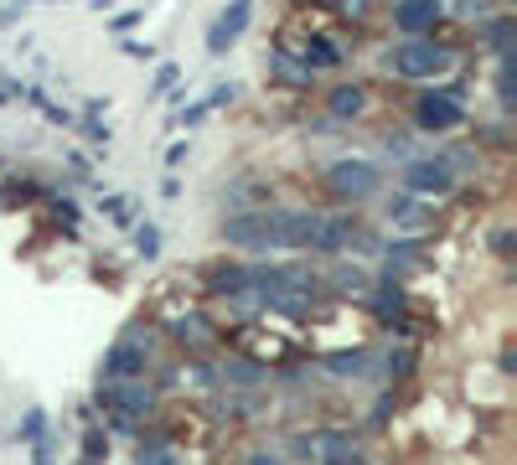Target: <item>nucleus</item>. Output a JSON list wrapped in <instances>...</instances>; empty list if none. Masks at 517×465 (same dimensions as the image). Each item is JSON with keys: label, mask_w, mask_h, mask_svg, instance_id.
Listing matches in <instances>:
<instances>
[{"label": "nucleus", "mask_w": 517, "mask_h": 465, "mask_svg": "<svg viewBox=\"0 0 517 465\" xmlns=\"http://www.w3.org/2000/svg\"><path fill=\"white\" fill-rule=\"evenodd\" d=\"M42 434H47V409H26V419H21V440L37 445Z\"/></svg>", "instance_id": "12"}, {"label": "nucleus", "mask_w": 517, "mask_h": 465, "mask_svg": "<svg viewBox=\"0 0 517 465\" xmlns=\"http://www.w3.org/2000/svg\"><path fill=\"white\" fill-rule=\"evenodd\" d=\"M228 378H233V383H254L259 372H254V367H228Z\"/></svg>", "instance_id": "17"}, {"label": "nucleus", "mask_w": 517, "mask_h": 465, "mask_svg": "<svg viewBox=\"0 0 517 465\" xmlns=\"http://www.w3.org/2000/svg\"><path fill=\"white\" fill-rule=\"evenodd\" d=\"M404 186L414 197H445L450 186H455V176H450V166H440V161H414L409 171H404Z\"/></svg>", "instance_id": "2"}, {"label": "nucleus", "mask_w": 517, "mask_h": 465, "mask_svg": "<svg viewBox=\"0 0 517 465\" xmlns=\"http://www.w3.org/2000/svg\"><path fill=\"white\" fill-rule=\"evenodd\" d=\"M249 6H254V0H233V6L223 11V21L218 26H212V52H223L228 42H238V31H243V21H249Z\"/></svg>", "instance_id": "7"}, {"label": "nucleus", "mask_w": 517, "mask_h": 465, "mask_svg": "<svg viewBox=\"0 0 517 465\" xmlns=\"http://www.w3.org/2000/svg\"><path fill=\"white\" fill-rule=\"evenodd\" d=\"M347 465H368V460H362V455H352V460H347Z\"/></svg>", "instance_id": "19"}, {"label": "nucleus", "mask_w": 517, "mask_h": 465, "mask_svg": "<svg viewBox=\"0 0 517 465\" xmlns=\"http://www.w3.org/2000/svg\"><path fill=\"white\" fill-rule=\"evenodd\" d=\"M0 104H6V99H0Z\"/></svg>", "instance_id": "20"}, {"label": "nucleus", "mask_w": 517, "mask_h": 465, "mask_svg": "<svg viewBox=\"0 0 517 465\" xmlns=\"http://www.w3.org/2000/svg\"><path fill=\"white\" fill-rule=\"evenodd\" d=\"M373 181H378V171H373L368 161H342V166H331V186H337V192L368 197V192H373Z\"/></svg>", "instance_id": "5"}, {"label": "nucleus", "mask_w": 517, "mask_h": 465, "mask_svg": "<svg viewBox=\"0 0 517 465\" xmlns=\"http://www.w3.org/2000/svg\"><path fill=\"white\" fill-rule=\"evenodd\" d=\"M83 465H104V440H99V434H88V440H83Z\"/></svg>", "instance_id": "15"}, {"label": "nucleus", "mask_w": 517, "mask_h": 465, "mask_svg": "<svg viewBox=\"0 0 517 465\" xmlns=\"http://www.w3.org/2000/svg\"><path fill=\"white\" fill-rule=\"evenodd\" d=\"M435 16H440V0H399V11H393V21H399L404 31L435 26Z\"/></svg>", "instance_id": "8"}, {"label": "nucleus", "mask_w": 517, "mask_h": 465, "mask_svg": "<svg viewBox=\"0 0 517 465\" xmlns=\"http://www.w3.org/2000/svg\"><path fill=\"white\" fill-rule=\"evenodd\" d=\"M419 119L430 124V130H450V124H461V104H455V99H435V93H430V99L419 104Z\"/></svg>", "instance_id": "9"}, {"label": "nucleus", "mask_w": 517, "mask_h": 465, "mask_svg": "<svg viewBox=\"0 0 517 465\" xmlns=\"http://www.w3.org/2000/svg\"><path fill=\"white\" fill-rule=\"evenodd\" d=\"M393 62V73H404V78H430V73H445V52L440 47H430V42H409V47H399L388 57Z\"/></svg>", "instance_id": "1"}, {"label": "nucleus", "mask_w": 517, "mask_h": 465, "mask_svg": "<svg viewBox=\"0 0 517 465\" xmlns=\"http://www.w3.org/2000/svg\"><path fill=\"white\" fill-rule=\"evenodd\" d=\"M135 460H140V465H181V460H176V450L161 440V434H150V440H140Z\"/></svg>", "instance_id": "10"}, {"label": "nucleus", "mask_w": 517, "mask_h": 465, "mask_svg": "<svg viewBox=\"0 0 517 465\" xmlns=\"http://www.w3.org/2000/svg\"><path fill=\"white\" fill-rule=\"evenodd\" d=\"M306 57H311V62H316V68H331V62H337V47H331V42H326V37H316V42H311V47H306Z\"/></svg>", "instance_id": "14"}, {"label": "nucleus", "mask_w": 517, "mask_h": 465, "mask_svg": "<svg viewBox=\"0 0 517 465\" xmlns=\"http://www.w3.org/2000/svg\"><path fill=\"white\" fill-rule=\"evenodd\" d=\"M300 450H306L316 465H347V460L357 455V445H352V434H347V429H321L316 440H306Z\"/></svg>", "instance_id": "3"}, {"label": "nucleus", "mask_w": 517, "mask_h": 465, "mask_svg": "<svg viewBox=\"0 0 517 465\" xmlns=\"http://www.w3.org/2000/svg\"><path fill=\"white\" fill-rule=\"evenodd\" d=\"M249 465H285V460H280V455H264V450H259V455H249Z\"/></svg>", "instance_id": "18"}, {"label": "nucleus", "mask_w": 517, "mask_h": 465, "mask_svg": "<svg viewBox=\"0 0 517 465\" xmlns=\"http://www.w3.org/2000/svg\"><path fill=\"white\" fill-rule=\"evenodd\" d=\"M326 367L337 372V378H357V372H368V352H331Z\"/></svg>", "instance_id": "11"}, {"label": "nucleus", "mask_w": 517, "mask_h": 465, "mask_svg": "<svg viewBox=\"0 0 517 465\" xmlns=\"http://www.w3.org/2000/svg\"><path fill=\"white\" fill-rule=\"evenodd\" d=\"M145 362H150V347H140L135 336H125L119 347L109 352V362H104V372L114 383H130V378H145Z\"/></svg>", "instance_id": "4"}, {"label": "nucleus", "mask_w": 517, "mask_h": 465, "mask_svg": "<svg viewBox=\"0 0 517 465\" xmlns=\"http://www.w3.org/2000/svg\"><path fill=\"white\" fill-rule=\"evenodd\" d=\"M156 248H161V233L145 228V233H140V254H156Z\"/></svg>", "instance_id": "16"}, {"label": "nucleus", "mask_w": 517, "mask_h": 465, "mask_svg": "<svg viewBox=\"0 0 517 465\" xmlns=\"http://www.w3.org/2000/svg\"><path fill=\"white\" fill-rule=\"evenodd\" d=\"M331 109L337 114H362V88H337L331 93Z\"/></svg>", "instance_id": "13"}, {"label": "nucleus", "mask_w": 517, "mask_h": 465, "mask_svg": "<svg viewBox=\"0 0 517 465\" xmlns=\"http://www.w3.org/2000/svg\"><path fill=\"white\" fill-rule=\"evenodd\" d=\"M99 403H109V409H119V414H145L156 398H150V388H135V378H130V383L99 388Z\"/></svg>", "instance_id": "6"}]
</instances>
